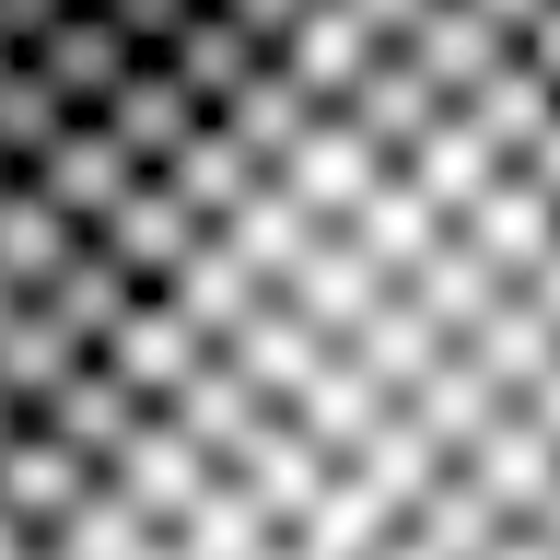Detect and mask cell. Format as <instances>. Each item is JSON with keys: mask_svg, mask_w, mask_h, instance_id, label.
<instances>
[{"mask_svg": "<svg viewBox=\"0 0 560 560\" xmlns=\"http://www.w3.org/2000/svg\"><path fill=\"white\" fill-rule=\"evenodd\" d=\"M94 490H105V455L82 432H59L47 409H12L0 397V514H12V560H59Z\"/></svg>", "mask_w": 560, "mask_h": 560, "instance_id": "6da1fadb", "label": "cell"}, {"mask_svg": "<svg viewBox=\"0 0 560 560\" xmlns=\"http://www.w3.org/2000/svg\"><path fill=\"white\" fill-rule=\"evenodd\" d=\"M94 117H105L117 140H129L140 164H175V152H187V140L210 129V94H199V82H187L175 59H164V47H140V59H129V82H117V94H105Z\"/></svg>", "mask_w": 560, "mask_h": 560, "instance_id": "7a4b0ae2", "label": "cell"}, {"mask_svg": "<svg viewBox=\"0 0 560 560\" xmlns=\"http://www.w3.org/2000/svg\"><path fill=\"white\" fill-rule=\"evenodd\" d=\"M210 350H222V339H210L199 315H187V292H164V280H152V292H140V304L117 315V327H105V362H117V374H129L140 397H175V385L199 374Z\"/></svg>", "mask_w": 560, "mask_h": 560, "instance_id": "3957f363", "label": "cell"}, {"mask_svg": "<svg viewBox=\"0 0 560 560\" xmlns=\"http://www.w3.org/2000/svg\"><path fill=\"white\" fill-rule=\"evenodd\" d=\"M94 234L117 245V257H129L140 280H175V269H187V257H199L210 210L187 199V187H175L164 164H152V175H140V187H129V199H117V210H105V222H94Z\"/></svg>", "mask_w": 560, "mask_h": 560, "instance_id": "277c9868", "label": "cell"}, {"mask_svg": "<svg viewBox=\"0 0 560 560\" xmlns=\"http://www.w3.org/2000/svg\"><path fill=\"white\" fill-rule=\"evenodd\" d=\"M0 175H47V187H59V199L82 210V222H105V210L129 199V187H140L152 164H140L129 140H117V129L94 117V105H82V117H70V129L47 140V152H35V164H0Z\"/></svg>", "mask_w": 560, "mask_h": 560, "instance_id": "5b68a950", "label": "cell"}, {"mask_svg": "<svg viewBox=\"0 0 560 560\" xmlns=\"http://www.w3.org/2000/svg\"><path fill=\"white\" fill-rule=\"evenodd\" d=\"M12 47H24V59H47L70 82V105H105L117 94V82H129V59H140V35L117 24V12H105V0H70L59 24L47 35H12Z\"/></svg>", "mask_w": 560, "mask_h": 560, "instance_id": "8992f818", "label": "cell"}, {"mask_svg": "<svg viewBox=\"0 0 560 560\" xmlns=\"http://www.w3.org/2000/svg\"><path fill=\"white\" fill-rule=\"evenodd\" d=\"M385 47H397V35H374V12H362V0H304V12H292V35H280V59L304 70L327 105H339L350 82L385 59Z\"/></svg>", "mask_w": 560, "mask_h": 560, "instance_id": "52a82bcc", "label": "cell"}, {"mask_svg": "<svg viewBox=\"0 0 560 560\" xmlns=\"http://www.w3.org/2000/svg\"><path fill=\"white\" fill-rule=\"evenodd\" d=\"M350 350L374 362V385H397V397H409V385H420V374H432V362L455 350V327H444L432 304H420L409 280H397V292H385V304L362 315V327H350Z\"/></svg>", "mask_w": 560, "mask_h": 560, "instance_id": "ba28073f", "label": "cell"}, {"mask_svg": "<svg viewBox=\"0 0 560 560\" xmlns=\"http://www.w3.org/2000/svg\"><path fill=\"white\" fill-rule=\"evenodd\" d=\"M70 117H82V105H70V82H59L47 59H24V47H12V59H0V164H35Z\"/></svg>", "mask_w": 560, "mask_h": 560, "instance_id": "9c48e42d", "label": "cell"}, {"mask_svg": "<svg viewBox=\"0 0 560 560\" xmlns=\"http://www.w3.org/2000/svg\"><path fill=\"white\" fill-rule=\"evenodd\" d=\"M525 175H537V187H549V199H560V117H549V129H537V140H525Z\"/></svg>", "mask_w": 560, "mask_h": 560, "instance_id": "30bf717a", "label": "cell"}, {"mask_svg": "<svg viewBox=\"0 0 560 560\" xmlns=\"http://www.w3.org/2000/svg\"><path fill=\"white\" fill-rule=\"evenodd\" d=\"M490 12H502V24H537V12H549V0H490Z\"/></svg>", "mask_w": 560, "mask_h": 560, "instance_id": "8fae6325", "label": "cell"}]
</instances>
